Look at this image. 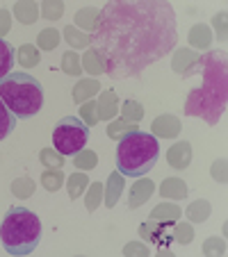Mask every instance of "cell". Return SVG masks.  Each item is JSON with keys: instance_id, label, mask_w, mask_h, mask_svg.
Masks as SVG:
<instances>
[{"instance_id": "obj_15", "label": "cell", "mask_w": 228, "mask_h": 257, "mask_svg": "<svg viewBox=\"0 0 228 257\" xmlns=\"http://www.w3.org/2000/svg\"><path fill=\"white\" fill-rule=\"evenodd\" d=\"M96 93H101V82L96 78H85V80H78V84L73 87V100L83 105V102L92 100Z\"/></svg>"}, {"instance_id": "obj_32", "label": "cell", "mask_w": 228, "mask_h": 257, "mask_svg": "<svg viewBox=\"0 0 228 257\" xmlns=\"http://www.w3.org/2000/svg\"><path fill=\"white\" fill-rule=\"evenodd\" d=\"M62 71L71 78L83 73V62H80V55H75V50H68L62 55Z\"/></svg>"}, {"instance_id": "obj_24", "label": "cell", "mask_w": 228, "mask_h": 257, "mask_svg": "<svg viewBox=\"0 0 228 257\" xmlns=\"http://www.w3.org/2000/svg\"><path fill=\"white\" fill-rule=\"evenodd\" d=\"M135 130H139L137 123H130V121H126V118H117V121H110L105 132L110 139H121V137L130 135V132H135Z\"/></svg>"}, {"instance_id": "obj_3", "label": "cell", "mask_w": 228, "mask_h": 257, "mask_svg": "<svg viewBox=\"0 0 228 257\" xmlns=\"http://www.w3.org/2000/svg\"><path fill=\"white\" fill-rule=\"evenodd\" d=\"M160 157L158 137L144 130H135L121 137L117 146V171L123 178H141L150 169H156Z\"/></svg>"}, {"instance_id": "obj_7", "label": "cell", "mask_w": 228, "mask_h": 257, "mask_svg": "<svg viewBox=\"0 0 228 257\" xmlns=\"http://www.w3.org/2000/svg\"><path fill=\"white\" fill-rule=\"evenodd\" d=\"M139 237L144 241H150L158 246V252L160 255H171L169 250V243L174 241L171 234L167 232V225L165 223H158V221H148V223H141L139 225Z\"/></svg>"}, {"instance_id": "obj_13", "label": "cell", "mask_w": 228, "mask_h": 257, "mask_svg": "<svg viewBox=\"0 0 228 257\" xmlns=\"http://www.w3.org/2000/svg\"><path fill=\"white\" fill-rule=\"evenodd\" d=\"M167 162H169L171 169H187L189 162H192V146L189 141H178L167 151Z\"/></svg>"}, {"instance_id": "obj_42", "label": "cell", "mask_w": 228, "mask_h": 257, "mask_svg": "<svg viewBox=\"0 0 228 257\" xmlns=\"http://www.w3.org/2000/svg\"><path fill=\"white\" fill-rule=\"evenodd\" d=\"M214 30H217L219 41H226V12L214 16Z\"/></svg>"}, {"instance_id": "obj_10", "label": "cell", "mask_w": 228, "mask_h": 257, "mask_svg": "<svg viewBox=\"0 0 228 257\" xmlns=\"http://www.w3.org/2000/svg\"><path fill=\"white\" fill-rule=\"evenodd\" d=\"M123 187H126L123 175L119 173V171H112L110 178H107V182L103 185V198H105L103 205H105L107 209H112L119 203V198H121V194H123Z\"/></svg>"}, {"instance_id": "obj_37", "label": "cell", "mask_w": 228, "mask_h": 257, "mask_svg": "<svg viewBox=\"0 0 228 257\" xmlns=\"http://www.w3.org/2000/svg\"><path fill=\"white\" fill-rule=\"evenodd\" d=\"M101 203H103V185L101 182H92V187L87 191V198H85V207L89 212H96V207Z\"/></svg>"}, {"instance_id": "obj_40", "label": "cell", "mask_w": 228, "mask_h": 257, "mask_svg": "<svg viewBox=\"0 0 228 257\" xmlns=\"http://www.w3.org/2000/svg\"><path fill=\"white\" fill-rule=\"evenodd\" d=\"M123 255L126 257H148V246L141 241H132L123 246Z\"/></svg>"}, {"instance_id": "obj_18", "label": "cell", "mask_w": 228, "mask_h": 257, "mask_svg": "<svg viewBox=\"0 0 228 257\" xmlns=\"http://www.w3.org/2000/svg\"><path fill=\"white\" fill-rule=\"evenodd\" d=\"M62 34H64V39H66V44L71 46L73 50L75 48H89V46H92V37H89L87 32H83V30L73 28V25H66Z\"/></svg>"}, {"instance_id": "obj_27", "label": "cell", "mask_w": 228, "mask_h": 257, "mask_svg": "<svg viewBox=\"0 0 228 257\" xmlns=\"http://www.w3.org/2000/svg\"><path fill=\"white\" fill-rule=\"evenodd\" d=\"M96 164H98V155L94 151H89V148H83L80 153L73 155V166H78L80 171H92L96 169Z\"/></svg>"}, {"instance_id": "obj_33", "label": "cell", "mask_w": 228, "mask_h": 257, "mask_svg": "<svg viewBox=\"0 0 228 257\" xmlns=\"http://www.w3.org/2000/svg\"><path fill=\"white\" fill-rule=\"evenodd\" d=\"M16 127V116L7 109V105L3 100H0V141L5 139L7 135H10L12 130Z\"/></svg>"}, {"instance_id": "obj_17", "label": "cell", "mask_w": 228, "mask_h": 257, "mask_svg": "<svg viewBox=\"0 0 228 257\" xmlns=\"http://www.w3.org/2000/svg\"><path fill=\"white\" fill-rule=\"evenodd\" d=\"M210 212H212V207H210L208 200L199 198V200H194V203H189V207L185 209V216H187V221H192V223H203V221L210 218Z\"/></svg>"}, {"instance_id": "obj_25", "label": "cell", "mask_w": 228, "mask_h": 257, "mask_svg": "<svg viewBox=\"0 0 228 257\" xmlns=\"http://www.w3.org/2000/svg\"><path fill=\"white\" fill-rule=\"evenodd\" d=\"M39 59H41V55H39V50H37V46H34V44H23L19 48V64L23 68L37 66V64H39Z\"/></svg>"}, {"instance_id": "obj_20", "label": "cell", "mask_w": 228, "mask_h": 257, "mask_svg": "<svg viewBox=\"0 0 228 257\" xmlns=\"http://www.w3.org/2000/svg\"><path fill=\"white\" fill-rule=\"evenodd\" d=\"M14 59H16V50H14V46H12L10 41L0 39V80L12 73Z\"/></svg>"}, {"instance_id": "obj_28", "label": "cell", "mask_w": 228, "mask_h": 257, "mask_svg": "<svg viewBox=\"0 0 228 257\" xmlns=\"http://www.w3.org/2000/svg\"><path fill=\"white\" fill-rule=\"evenodd\" d=\"M41 185L46 191H57L64 185V173L62 169H46L41 173Z\"/></svg>"}, {"instance_id": "obj_30", "label": "cell", "mask_w": 228, "mask_h": 257, "mask_svg": "<svg viewBox=\"0 0 228 257\" xmlns=\"http://www.w3.org/2000/svg\"><path fill=\"white\" fill-rule=\"evenodd\" d=\"M34 187L37 185H34L32 178H16L14 182H12V194L21 200H28L30 196L34 194Z\"/></svg>"}, {"instance_id": "obj_6", "label": "cell", "mask_w": 228, "mask_h": 257, "mask_svg": "<svg viewBox=\"0 0 228 257\" xmlns=\"http://www.w3.org/2000/svg\"><path fill=\"white\" fill-rule=\"evenodd\" d=\"M89 139V127L83 123V118L64 116L53 130V144L55 151L62 155H75L85 148Z\"/></svg>"}, {"instance_id": "obj_41", "label": "cell", "mask_w": 228, "mask_h": 257, "mask_svg": "<svg viewBox=\"0 0 228 257\" xmlns=\"http://www.w3.org/2000/svg\"><path fill=\"white\" fill-rule=\"evenodd\" d=\"M210 173H212V178L217 180L219 185H223L226 182V160H217L212 164V169H210Z\"/></svg>"}, {"instance_id": "obj_2", "label": "cell", "mask_w": 228, "mask_h": 257, "mask_svg": "<svg viewBox=\"0 0 228 257\" xmlns=\"http://www.w3.org/2000/svg\"><path fill=\"white\" fill-rule=\"evenodd\" d=\"M203 71V84L189 91L185 114L187 116H201L205 123L214 125L226 112L228 98V75H226V55L208 53L201 64Z\"/></svg>"}, {"instance_id": "obj_9", "label": "cell", "mask_w": 228, "mask_h": 257, "mask_svg": "<svg viewBox=\"0 0 228 257\" xmlns=\"http://www.w3.org/2000/svg\"><path fill=\"white\" fill-rule=\"evenodd\" d=\"M153 191H156V182H153V180L144 178V175L137 178V182L130 187V191H128V209L141 207V205L153 196Z\"/></svg>"}, {"instance_id": "obj_21", "label": "cell", "mask_w": 228, "mask_h": 257, "mask_svg": "<svg viewBox=\"0 0 228 257\" xmlns=\"http://www.w3.org/2000/svg\"><path fill=\"white\" fill-rule=\"evenodd\" d=\"M98 16H101V10H96V7H83V10L75 14V23H78V28H83L85 32H94L98 25Z\"/></svg>"}, {"instance_id": "obj_34", "label": "cell", "mask_w": 228, "mask_h": 257, "mask_svg": "<svg viewBox=\"0 0 228 257\" xmlns=\"http://www.w3.org/2000/svg\"><path fill=\"white\" fill-rule=\"evenodd\" d=\"M119 112H121V118H126V121H130V123H137V121H141V116H144V107H141V102H137V100H126Z\"/></svg>"}, {"instance_id": "obj_35", "label": "cell", "mask_w": 228, "mask_h": 257, "mask_svg": "<svg viewBox=\"0 0 228 257\" xmlns=\"http://www.w3.org/2000/svg\"><path fill=\"white\" fill-rule=\"evenodd\" d=\"M39 160H41V164L48 166V169H62L64 166V155L57 153L55 148H41Z\"/></svg>"}, {"instance_id": "obj_23", "label": "cell", "mask_w": 228, "mask_h": 257, "mask_svg": "<svg viewBox=\"0 0 228 257\" xmlns=\"http://www.w3.org/2000/svg\"><path fill=\"white\" fill-rule=\"evenodd\" d=\"M80 62H83V71H87L89 75H101V73H105V62H103V57L94 48H89L87 53L80 57Z\"/></svg>"}, {"instance_id": "obj_19", "label": "cell", "mask_w": 228, "mask_h": 257, "mask_svg": "<svg viewBox=\"0 0 228 257\" xmlns=\"http://www.w3.org/2000/svg\"><path fill=\"white\" fill-rule=\"evenodd\" d=\"M14 14L23 25H32L37 21V16H39V7L32 0H23V3H16L14 5Z\"/></svg>"}, {"instance_id": "obj_8", "label": "cell", "mask_w": 228, "mask_h": 257, "mask_svg": "<svg viewBox=\"0 0 228 257\" xmlns=\"http://www.w3.org/2000/svg\"><path fill=\"white\" fill-rule=\"evenodd\" d=\"M201 64H203V57L189 48L176 50L174 59H171V68L178 73L180 78H192V75H196V73L201 71Z\"/></svg>"}, {"instance_id": "obj_16", "label": "cell", "mask_w": 228, "mask_h": 257, "mask_svg": "<svg viewBox=\"0 0 228 257\" xmlns=\"http://www.w3.org/2000/svg\"><path fill=\"white\" fill-rule=\"evenodd\" d=\"M180 218V207L174 203H160L153 212H150L148 221H158V223H165V225H174L176 221Z\"/></svg>"}, {"instance_id": "obj_22", "label": "cell", "mask_w": 228, "mask_h": 257, "mask_svg": "<svg viewBox=\"0 0 228 257\" xmlns=\"http://www.w3.org/2000/svg\"><path fill=\"white\" fill-rule=\"evenodd\" d=\"M189 44L194 46V48H210V44H212V34H210V28L203 23L194 25V28L189 30Z\"/></svg>"}, {"instance_id": "obj_12", "label": "cell", "mask_w": 228, "mask_h": 257, "mask_svg": "<svg viewBox=\"0 0 228 257\" xmlns=\"http://www.w3.org/2000/svg\"><path fill=\"white\" fill-rule=\"evenodd\" d=\"M96 109H98V121H107L110 123L112 118L119 114V96L112 89L107 91H101L96 100Z\"/></svg>"}, {"instance_id": "obj_31", "label": "cell", "mask_w": 228, "mask_h": 257, "mask_svg": "<svg viewBox=\"0 0 228 257\" xmlns=\"http://www.w3.org/2000/svg\"><path fill=\"white\" fill-rule=\"evenodd\" d=\"M59 32L55 28H46L39 32V37H37V46H39L41 50H55L59 46Z\"/></svg>"}, {"instance_id": "obj_39", "label": "cell", "mask_w": 228, "mask_h": 257, "mask_svg": "<svg viewBox=\"0 0 228 257\" xmlns=\"http://www.w3.org/2000/svg\"><path fill=\"white\" fill-rule=\"evenodd\" d=\"M203 252L205 255H223L226 252V241L221 237H210L203 243Z\"/></svg>"}, {"instance_id": "obj_26", "label": "cell", "mask_w": 228, "mask_h": 257, "mask_svg": "<svg viewBox=\"0 0 228 257\" xmlns=\"http://www.w3.org/2000/svg\"><path fill=\"white\" fill-rule=\"evenodd\" d=\"M171 239H174L176 243H183V246L192 243V239H194V228H192V223H187V221H176Z\"/></svg>"}, {"instance_id": "obj_11", "label": "cell", "mask_w": 228, "mask_h": 257, "mask_svg": "<svg viewBox=\"0 0 228 257\" xmlns=\"http://www.w3.org/2000/svg\"><path fill=\"white\" fill-rule=\"evenodd\" d=\"M150 130H153V137L174 139V137H178V132H180V118L174 116V114H162V116H158L156 121H153Z\"/></svg>"}, {"instance_id": "obj_4", "label": "cell", "mask_w": 228, "mask_h": 257, "mask_svg": "<svg viewBox=\"0 0 228 257\" xmlns=\"http://www.w3.org/2000/svg\"><path fill=\"white\" fill-rule=\"evenodd\" d=\"M0 239L10 255L23 257L39 246L41 221L34 212L25 207H10L0 225Z\"/></svg>"}, {"instance_id": "obj_29", "label": "cell", "mask_w": 228, "mask_h": 257, "mask_svg": "<svg viewBox=\"0 0 228 257\" xmlns=\"http://www.w3.org/2000/svg\"><path fill=\"white\" fill-rule=\"evenodd\" d=\"M66 182H68V185H66L68 196H71V198L75 200V198H80V196H83V191H85V189H87V185H89V178L83 173V171H80V173H73L71 178L66 180Z\"/></svg>"}, {"instance_id": "obj_1", "label": "cell", "mask_w": 228, "mask_h": 257, "mask_svg": "<svg viewBox=\"0 0 228 257\" xmlns=\"http://www.w3.org/2000/svg\"><path fill=\"white\" fill-rule=\"evenodd\" d=\"M89 37L110 78H137L176 46L174 7L169 3H107Z\"/></svg>"}, {"instance_id": "obj_36", "label": "cell", "mask_w": 228, "mask_h": 257, "mask_svg": "<svg viewBox=\"0 0 228 257\" xmlns=\"http://www.w3.org/2000/svg\"><path fill=\"white\" fill-rule=\"evenodd\" d=\"M62 14H64V3H59V0H46V3H41V16L46 21H57V19H62Z\"/></svg>"}, {"instance_id": "obj_5", "label": "cell", "mask_w": 228, "mask_h": 257, "mask_svg": "<svg viewBox=\"0 0 228 257\" xmlns=\"http://www.w3.org/2000/svg\"><path fill=\"white\" fill-rule=\"evenodd\" d=\"M0 100L16 118H32L44 105V87L30 73H10L0 80Z\"/></svg>"}, {"instance_id": "obj_38", "label": "cell", "mask_w": 228, "mask_h": 257, "mask_svg": "<svg viewBox=\"0 0 228 257\" xmlns=\"http://www.w3.org/2000/svg\"><path fill=\"white\" fill-rule=\"evenodd\" d=\"M80 116H83V123L87 127H92L98 123V109H96V100H94V98L80 105Z\"/></svg>"}, {"instance_id": "obj_43", "label": "cell", "mask_w": 228, "mask_h": 257, "mask_svg": "<svg viewBox=\"0 0 228 257\" xmlns=\"http://www.w3.org/2000/svg\"><path fill=\"white\" fill-rule=\"evenodd\" d=\"M12 30V16L7 10H0V39Z\"/></svg>"}, {"instance_id": "obj_14", "label": "cell", "mask_w": 228, "mask_h": 257, "mask_svg": "<svg viewBox=\"0 0 228 257\" xmlns=\"http://www.w3.org/2000/svg\"><path fill=\"white\" fill-rule=\"evenodd\" d=\"M187 191V182L180 178H165V182L160 185V196L169 200H185Z\"/></svg>"}]
</instances>
